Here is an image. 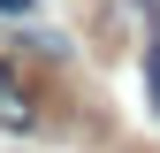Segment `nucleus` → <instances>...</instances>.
Wrapping results in <instances>:
<instances>
[{
	"instance_id": "obj_1",
	"label": "nucleus",
	"mask_w": 160,
	"mask_h": 153,
	"mask_svg": "<svg viewBox=\"0 0 160 153\" xmlns=\"http://www.w3.org/2000/svg\"><path fill=\"white\" fill-rule=\"evenodd\" d=\"M38 84H31V69L15 61V54H0V130H15V138H23V130H38Z\"/></svg>"
},
{
	"instance_id": "obj_2",
	"label": "nucleus",
	"mask_w": 160,
	"mask_h": 153,
	"mask_svg": "<svg viewBox=\"0 0 160 153\" xmlns=\"http://www.w3.org/2000/svg\"><path fill=\"white\" fill-rule=\"evenodd\" d=\"M145 92H152V115H160V15H152V38H145Z\"/></svg>"
},
{
	"instance_id": "obj_3",
	"label": "nucleus",
	"mask_w": 160,
	"mask_h": 153,
	"mask_svg": "<svg viewBox=\"0 0 160 153\" xmlns=\"http://www.w3.org/2000/svg\"><path fill=\"white\" fill-rule=\"evenodd\" d=\"M0 15H31V0H0Z\"/></svg>"
}]
</instances>
